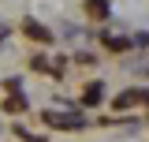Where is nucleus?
Listing matches in <instances>:
<instances>
[{"label": "nucleus", "mask_w": 149, "mask_h": 142, "mask_svg": "<svg viewBox=\"0 0 149 142\" xmlns=\"http://www.w3.org/2000/svg\"><path fill=\"white\" fill-rule=\"evenodd\" d=\"M41 124L52 127V131H86L90 120H86L78 108H45V112H41Z\"/></svg>", "instance_id": "1"}, {"label": "nucleus", "mask_w": 149, "mask_h": 142, "mask_svg": "<svg viewBox=\"0 0 149 142\" xmlns=\"http://www.w3.org/2000/svg\"><path fill=\"white\" fill-rule=\"evenodd\" d=\"M116 112H130V108H149V86H130L123 93H116V101H112Z\"/></svg>", "instance_id": "2"}, {"label": "nucleus", "mask_w": 149, "mask_h": 142, "mask_svg": "<svg viewBox=\"0 0 149 142\" xmlns=\"http://www.w3.org/2000/svg\"><path fill=\"white\" fill-rule=\"evenodd\" d=\"M19 30H22V37H30L34 45H52V30H49L45 22H37L34 15H22Z\"/></svg>", "instance_id": "3"}, {"label": "nucleus", "mask_w": 149, "mask_h": 142, "mask_svg": "<svg viewBox=\"0 0 149 142\" xmlns=\"http://www.w3.org/2000/svg\"><path fill=\"white\" fill-rule=\"evenodd\" d=\"M82 105L86 108H101L104 105V82H101V79H93V82L82 86Z\"/></svg>", "instance_id": "4"}, {"label": "nucleus", "mask_w": 149, "mask_h": 142, "mask_svg": "<svg viewBox=\"0 0 149 142\" xmlns=\"http://www.w3.org/2000/svg\"><path fill=\"white\" fill-rule=\"evenodd\" d=\"M82 11H86L90 19H97V22H104V19H112V4L108 0H86Z\"/></svg>", "instance_id": "5"}, {"label": "nucleus", "mask_w": 149, "mask_h": 142, "mask_svg": "<svg viewBox=\"0 0 149 142\" xmlns=\"http://www.w3.org/2000/svg\"><path fill=\"white\" fill-rule=\"evenodd\" d=\"M22 108H26V97H22V93H11V97L4 101V112H22Z\"/></svg>", "instance_id": "6"}, {"label": "nucleus", "mask_w": 149, "mask_h": 142, "mask_svg": "<svg viewBox=\"0 0 149 142\" xmlns=\"http://www.w3.org/2000/svg\"><path fill=\"white\" fill-rule=\"evenodd\" d=\"M130 49H149V30H138V34H130Z\"/></svg>", "instance_id": "7"}, {"label": "nucleus", "mask_w": 149, "mask_h": 142, "mask_svg": "<svg viewBox=\"0 0 149 142\" xmlns=\"http://www.w3.org/2000/svg\"><path fill=\"white\" fill-rule=\"evenodd\" d=\"M15 135H19L22 142H45V135H34L30 127H22V124H15Z\"/></svg>", "instance_id": "8"}]
</instances>
